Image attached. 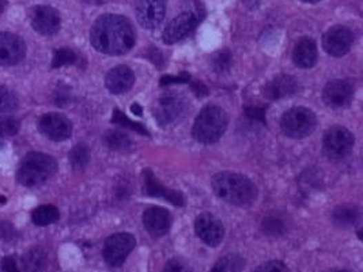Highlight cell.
<instances>
[{
  "label": "cell",
  "mask_w": 363,
  "mask_h": 272,
  "mask_svg": "<svg viewBox=\"0 0 363 272\" xmlns=\"http://www.w3.org/2000/svg\"><path fill=\"white\" fill-rule=\"evenodd\" d=\"M90 41L98 52L118 56L129 52L135 46V32L127 18L105 14L94 22L90 32Z\"/></svg>",
  "instance_id": "cell-1"
},
{
  "label": "cell",
  "mask_w": 363,
  "mask_h": 272,
  "mask_svg": "<svg viewBox=\"0 0 363 272\" xmlns=\"http://www.w3.org/2000/svg\"><path fill=\"white\" fill-rule=\"evenodd\" d=\"M211 186L219 199L238 207L251 206L258 197L256 185L251 179L238 173H218L212 177Z\"/></svg>",
  "instance_id": "cell-2"
},
{
  "label": "cell",
  "mask_w": 363,
  "mask_h": 272,
  "mask_svg": "<svg viewBox=\"0 0 363 272\" xmlns=\"http://www.w3.org/2000/svg\"><path fill=\"white\" fill-rule=\"evenodd\" d=\"M57 171L54 158L44 153H29L17 173V180L23 186H39L50 180Z\"/></svg>",
  "instance_id": "cell-3"
},
{
  "label": "cell",
  "mask_w": 363,
  "mask_h": 272,
  "mask_svg": "<svg viewBox=\"0 0 363 272\" xmlns=\"http://www.w3.org/2000/svg\"><path fill=\"white\" fill-rule=\"evenodd\" d=\"M227 128V116L225 110L216 105H208L202 109L195 120L192 135L205 144L218 142Z\"/></svg>",
  "instance_id": "cell-4"
},
{
  "label": "cell",
  "mask_w": 363,
  "mask_h": 272,
  "mask_svg": "<svg viewBox=\"0 0 363 272\" xmlns=\"http://www.w3.org/2000/svg\"><path fill=\"white\" fill-rule=\"evenodd\" d=\"M315 115L308 108H291L289 109L280 122L283 134L291 139H304L311 135L315 130Z\"/></svg>",
  "instance_id": "cell-5"
},
{
  "label": "cell",
  "mask_w": 363,
  "mask_h": 272,
  "mask_svg": "<svg viewBox=\"0 0 363 272\" xmlns=\"http://www.w3.org/2000/svg\"><path fill=\"white\" fill-rule=\"evenodd\" d=\"M188 110V102L184 95L178 93H166L159 97L154 104V117L159 126L169 127L180 122Z\"/></svg>",
  "instance_id": "cell-6"
},
{
  "label": "cell",
  "mask_w": 363,
  "mask_h": 272,
  "mask_svg": "<svg viewBox=\"0 0 363 272\" xmlns=\"http://www.w3.org/2000/svg\"><path fill=\"white\" fill-rule=\"evenodd\" d=\"M354 147V136L343 127H331L322 142L324 154L329 161H342L347 158Z\"/></svg>",
  "instance_id": "cell-7"
},
{
  "label": "cell",
  "mask_w": 363,
  "mask_h": 272,
  "mask_svg": "<svg viewBox=\"0 0 363 272\" xmlns=\"http://www.w3.org/2000/svg\"><path fill=\"white\" fill-rule=\"evenodd\" d=\"M136 240L129 233H116L106 238L104 245V259L107 266L117 269L124 264L128 255L135 249Z\"/></svg>",
  "instance_id": "cell-8"
},
{
  "label": "cell",
  "mask_w": 363,
  "mask_h": 272,
  "mask_svg": "<svg viewBox=\"0 0 363 272\" xmlns=\"http://www.w3.org/2000/svg\"><path fill=\"white\" fill-rule=\"evenodd\" d=\"M354 44V33L346 26H333L322 37V48L335 57H342L350 52Z\"/></svg>",
  "instance_id": "cell-9"
},
{
  "label": "cell",
  "mask_w": 363,
  "mask_h": 272,
  "mask_svg": "<svg viewBox=\"0 0 363 272\" xmlns=\"http://www.w3.org/2000/svg\"><path fill=\"white\" fill-rule=\"evenodd\" d=\"M33 29L43 36H53L60 29V14L51 6H36L30 12Z\"/></svg>",
  "instance_id": "cell-10"
},
{
  "label": "cell",
  "mask_w": 363,
  "mask_h": 272,
  "mask_svg": "<svg viewBox=\"0 0 363 272\" xmlns=\"http://www.w3.org/2000/svg\"><path fill=\"white\" fill-rule=\"evenodd\" d=\"M199 17L195 12H183L176 17L163 30L162 39L165 44H176L187 37L199 23Z\"/></svg>",
  "instance_id": "cell-11"
},
{
  "label": "cell",
  "mask_w": 363,
  "mask_h": 272,
  "mask_svg": "<svg viewBox=\"0 0 363 272\" xmlns=\"http://www.w3.org/2000/svg\"><path fill=\"white\" fill-rule=\"evenodd\" d=\"M39 130L53 142H63L72 134V124L63 115L47 113L40 119Z\"/></svg>",
  "instance_id": "cell-12"
},
{
  "label": "cell",
  "mask_w": 363,
  "mask_h": 272,
  "mask_svg": "<svg viewBox=\"0 0 363 272\" xmlns=\"http://www.w3.org/2000/svg\"><path fill=\"white\" fill-rule=\"evenodd\" d=\"M136 18L139 23L146 29L158 28L166 12V0H138Z\"/></svg>",
  "instance_id": "cell-13"
},
{
  "label": "cell",
  "mask_w": 363,
  "mask_h": 272,
  "mask_svg": "<svg viewBox=\"0 0 363 272\" xmlns=\"http://www.w3.org/2000/svg\"><path fill=\"white\" fill-rule=\"evenodd\" d=\"M26 55L25 41L14 33H0V66H15Z\"/></svg>",
  "instance_id": "cell-14"
},
{
  "label": "cell",
  "mask_w": 363,
  "mask_h": 272,
  "mask_svg": "<svg viewBox=\"0 0 363 272\" xmlns=\"http://www.w3.org/2000/svg\"><path fill=\"white\" fill-rule=\"evenodd\" d=\"M195 231L198 237L207 244L208 246H218L225 237V227L222 222L211 215V214H200L195 221Z\"/></svg>",
  "instance_id": "cell-15"
},
{
  "label": "cell",
  "mask_w": 363,
  "mask_h": 272,
  "mask_svg": "<svg viewBox=\"0 0 363 272\" xmlns=\"http://www.w3.org/2000/svg\"><path fill=\"white\" fill-rule=\"evenodd\" d=\"M354 95V88L347 81H331L322 91V98L328 106L342 108L346 106Z\"/></svg>",
  "instance_id": "cell-16"
},
{
  "label": "cell",
  "mask_w": 363,
  "mask_h": 272,
  "mask_svg": "<svg viewBox=\"0 0 363 272\" xmlns=\"http://www.w3.org/2000/svg\"><path fill=\"white\" fill-rule=\"evenodd\" d=\"M143 192L147 196L153 197H162L167 202H170L174 206H183L184 204V197L180 192H176L173 189H169L163 186L160 182H158L156 176L150 169H146L143 172Z\"/></svg>",
  "instance_id": "cell-17"
},
{
  "label": "cell",
  "mask_w": 363,
  "mask_h": 272,
  "mask_svg": "<svg viewBox=\"0 0 363 272\" xmlns=\"http://www.w3.org/2000/svg\"><path fill=\"white\" fill-rule=\"evenodd\" d=\"M143 225L153 237H163L170 230L172 217L162 207H149L143 214Z\"/></svg>",
  "instance_id": "cell-18"
},
{
  "label": "cell",
  "mask_w": 363,
  "mask_h": 272,
  "mask_svg": "<svg viewBox=\"0 0 363 272\" xmlns=\"http://www.w3.org/2000/svg\"><path fill=\"white\" fill-rule=\"evenodd\" d=\"M135 84V75L132 70L127 66H117L112 68L106 78L105 85L107 90L113 94H123L129 90Z\"/></svg>",
  "instance_id": "cell-19"
},
{
  "label": "cell",
  "mask_w": 363,
  "mask_h": 272,
  "mask_svg": "<svg viewBox=\"0 0 363 272\" xmlns=\"http://www.w3.org/2000/svg\"><path fill=\"white\" fill-rule=\"evenodd\" d=\"M300 89L298 81L290 75H279L268 82L264 88V95L269 99H280L294 95Z\"/></svg>",
  "instance_id": "cell-20"
},
{
  "label": "cell",
  "mask_w": 363,
  "mask_h": 272,
  "mask_svg": "<svg viewBox=\"0 0 363 272\" xmlns=\"http://www.w3.org/2000/svg\"><path fill=\"white\" fill-rule=\"evenodd\" d=\"M293 60H294V64L300 68H311L317 63L315 43L309 37L301 39L294 46Z\"/></svg>",
  "instance_id": "cell-21"
},
{
  "label": "cell",
  "mask_w": 363,
  "mask_h": 272,
  "mask_svg": "<svg viewBox=\"0 0 363 272\" xmlns=\"http://www.w3.org/2000/svg\"><path fill=\"white\" fill-rule=\"evenodd\" d=\"M22 266L26 272H44L48 267L47 252L41 248L29 249L22 258Z\"/></svg>",
  "instance_id": "cell-22"
},
{
  "label": "cell",
  "mask_w": 363,
  "mask_h": 272,
  "mask_svg": "<svg viewBox=\"0 0 363 272\" xmlns=\"http://www.w3.org/2000/svg\"><path fill=\"white\" fill-rule=\"evenodd\" d=\"M332 221L338 226H354L360 221V211L351 206H340L333 210Z\"/></svg>",
  "instance_id": "cell-23"
},
{
  "label": "cell",
  "mask_w": 363,
  "mask_h": 272,
  "mask_svg": "<svg viewBox=\"0 0 363 272\" xmlns=\"http://www.w3.org/2000/svg\"><path fill=\"white\" fill-rule=\"evenodd\" d=\"M59 218H60L59 210L54 206H51V204L40 206L32 214V221H33V224L36 226L52 225V224L59 221Z\"/></svg>",
  "instance_id": "cell-24"
},
{
  "label": "cell",
  "mask_w": 363,
  "mask_h": 272,
  "mask_svg": "<svg viewBox=\"0 0 363 272\" xmlns=\"http://www.w3.org/2000/svg\"><path fill=\"white\" fill-rule=\"evenodd\" d=\"M245 269V260L242 256L230 253L219 259L209 272H242Z\"/></svg>",
  "instance_id": "cell-25"
},
{
  "label": "cell",
  "mask_w": 363,
  "mask_h": 272,
  "mask_svg": "<svg viewBox=\"0 0 363 272\" xmlns=\"http://www.w3.org/2000/svg\"><path fill=\"white\" fill-rule=\"evenodd\" d=\"M90 159V151L86 144H76L70 153V162L74 169L82 171L87 166Z\"/></svg>",
  "instance_id": "cell-26"
},
{
  "label": "cell",
  "mask_w": 363,
  "mask_h": 272,
  "mask_svg": "<svg viewBox=\"0 0 363 272\" xmlns=\"http://www.w3.org/2000/svg\"><path fill=\"white\" fill-rule=\"evenodd\" d=\"M105 144L110 150H125L131 146V139L120 131H109L104 136Z\"/></svg>",
  "instance_id": "cell-27"
},
{
  "label": "cell",
  "mask_w": 363,
  "mask_h": 272,
  "mask_svg": "<svg viewBox=\"0 0 363 272\" xmlns=\"http://www.w3.org/2000/svg\"><path fill=\"white\" fill-rule=\"evenodd\" d=\"M112 123L113 124H117V126H121V127H125V128H129L132 131H136L142 135H149V131L139 123H134L131 122L123 112H120L118 109H114L113 110V116H112Z\"/></svg>",
  "instance_id": "cell-28"
},
{
  "label": "cell",
  "mask_w": 363,
  "mask_h": 272,
  "mask_svg": "<svg viewBox=\"0 0 363 272\" xmlns=\"http://www.w3.org/2000/svg\"><path fill=\"white\" fill-rule=\"evenodd\" d=\"M261 229L267 235H271V237H279V235L284 234V231H286L284 222L280 218L273 217V215L264 218V221L261 224Z\"/></svg>",
  "instance_id": "cell-29"
},
{
  "label": "cell",
  "mask_w": 363,
  "mask_h": 272,
  "mask_svg": "<svg viewBox=\"0 0 363 272\" xmlns=\"http://www.w3.org/2000/svg\"><path fill=\"white\" fill-rule=\"evenodd\" d=\"M76 61V55L72 49L70 48H60L54 52L53 56L52 67L53 68H59L63 66H68V64H74Z\"/></svg>",
  "instance_id": "cell-30"
},
{
  "label": "cell",
  "mask_w": 363,
  "mask_h": 272,
  "mask_svg": "<svg viewBox=\"0 0 363 272\" xmlns=\"http://www.w3.org/2000/svg\"><path fill=\"white\" fill-rule=\"evenodd\" d=\"M18 101L14 93L4 86H0V115L10 113L17 109Z\"/></svg>",
  "instance_id": "cell-31"
},
{
  "label": "cell",
  "mask_w": 363,
  "mask_h": 272,
  "mask_svg": "<svg viewBox=\"0 0 363 272\" xmlns=\"http://www.w3.org/2000/svg\"><path fill=\"white\" fill-rule=\"evenodd\" d=\"M19 133V122L12 117H7L0 120V137H10Z\"/></svg>",
  "instance_id": "cell-32"
},
{
  "label": "cell",
  "mask_w": 363,
  "mask_h": 272,
  "mask_svg": "<svg viewBox=\"0 0 363 272\" xmlns=\"http://www.w3.org/2000/svg\"><path fill=\"white\" fill-rule=\"evenodd\" d=\"M231 64V55L229 50H222L216 55L215 60H214V67L218 72H223L226 70H229Z\"/></svg>",
  "instance_id": "cell-33"
},
{
  "label": "cell",
  "mask_w": 363,
  "mask_h": 272,
  "mask_svg": "<svg viewBox=\"0 0 363 272\" xmlns=\"http://www.w3.org/2000/svg\"><path fill=\"white\" fill-rule=\"evenodd\" d=\"M252 272H290V270L284 263L278 262V260H271V262L261 264L255 271Z\"/></svg>",
  "instance_id": "cell-34"
},
{
  "label": "cell",
  "mask_w": 363,
  "mask_h": 272,
  "mask_svg": "<svg viewBox=\"0 0 363 272\" xmlns=\"http://www.w3.org/2000/svg\"><path fill=\"white\" fill-rule=\"evenodd\" d=\"M162 272H192V270L184 262L173 259V260L167 262V264L165 266Z\"/></svg>",
  "instance_id": "cell-35"
},
{
  "label": "cell",
  "mask_w": 363,
  "mask_h": 272,
  "mask_svg": "<svg viewBox=\"0 0 363 272\" xmlns=\"http://www.w3.org/2000/svg\"><path fill=\"white\" fill-rule=\"evenodd\" d=\"M191 77L188 74H181L178 77H172V75H166L160 79V85L162 86H166V85H172V84H185V82H189Z\"/></svg>",
  "instance_id": "cell-36"
},
{
  "label": "cell",
  "mask_w": 363,
  "mask_h": 272,
  "mask_svg": "<svg viewBox=\"0 0 363 272\" xmlns=\"http://www.w3.org/2000/svg\"><path fill=\"white\" fill-rule=\"evenodd\" d=\"M54 101L59 106H65L70 101V90L65 86H60L59 90L54 93Z\"/></svg>",
  "instance_id": "cell-37"
},
{
  "label": "cell",
  "mask_w": 363,
  "mask_h": 272,
  "mask_svg": "<svg viewBox=\"0 0 363 272\" xmlns=\"http://www.w3.org/2000/svg\"><path fill=\"white\" fill-rule=\"evenodd\" d=\"M1 269L4 272H21L18 270V266H17V262L12 256H6L3 260H1Z\"/></svg>",
  "instance_id": "cell-38"
},
{
  "label": "cell",
  "mask_w": 363,
  "mask_h": 272,
  "mask_svg": "<svg viewBox=\"0 0 363 272\" xmlns=\"http://www.w3.org/2000/svg\"><path fill=\"white\" fill-rule=\"evenodd\" d=\"M247 115L251 119L259 120L261 123H265V109L264 108H248Z\"/></svg>",
  "instance_id": "cell-39"
},
{
  "label": "cell",
  "mask_w": 363,
  "mask_h": 272,
  "mask_svg": "<svg viewBox=\"0 0 363 272\" xmlns=\"http://www.w3.org/2000/svg\"><path fill=\"white\" fill-rule=\"evenodd\" d=\"M14 234H15L14 227L11 226L10 224H7V222L0 224V238L11 240L14 237Z\"/></svg>",
  "instance_id": "cell-40"
},
{
  "label": "cell",
  "mask_w": 363,
  "mask_h": 272,
  "mask_svg": "<svg viewBox=\"0 0 363 272\" xmlns=\"http://www.w3.org/2000/svg\"><path fill=\"white\" fill-rule=\"evenodd\" d=\"M192 86H194V90L196 91L198 97L207 95V89H206V86L202 82H194Z\"/></svg>",
  "instance_id": "cell-41"
},
{
  "label": "cell",
  "mask_w": 363,
  "mask_h": 272,
  "mask_svg": "<svg viewBox=\"0 0 363 272\" xmlns=\"http://www.w3.org/2000/svg\"><path fill=\"white\" fill-rule=\"evenodd\" d=\"M131 110H132V113H135L136 116H142V108H141L138 104H134V105L131 106Z\"/></svg>",
  "instance_id": "cell-42"
},
{
  "label": "cell",
  "mask_w": 363,
  "mask_h": 272,
  "mask_svg": "<svg viewBox=\"0 0 363 272\" xmlns=\"http://www.w3.org/2000/svg\"><path fill=\"white\" fill-rule=\"evenodd\" d=\"M82 1H85V3H87V4H94V6H98V4L106 3L107 0H82Z\"/></svg>",
  "instance_id": "cell-43"
},
{
  "label": "cell",
  "mask_w": 363,
  "mask_h": 272,
  "mask_svg": "<svg viewBox=\"0 0 363 272\" xmlns=\"http://www.w3.org/2000/svg\"><path fill=\"white\" fill-rule=\"evenodd\" d=\"M6 6H7V3H6L4 0H0V15L3 14V11H4V8H6Z\"/></svg>",
  "instance_id": "cell-44"
},
{
  "label": "cell",
  "mask_w": 363,
  "mask_h": 272,
  "mask_svg": "<svg viewBox=\"0 0 363 272\" xmlns=\"http://www.w3.org/2000/svg\"><path fill=\"white\" fill-rule=\"evenodd\" d=\"M302 1H305V3H318L320 0H302Z\"/></svg>",
  "instance_id": "cell-45"
},
{
  "label": "cell",
  "mask_w": 363,
  "mask_h": 272,
  "mask_svg": "<svg viewBox=\"0 0 363 272\" xmlns=\"http://www.w3.org/2000/svg\"><path fill=\"white\" fill-rule=\"evenodd\" d=\"M1 146H3V139L0 137V147H1Z\"/></svg>",
  "instance_id": "cell-46"
},
{
  "label": "cell",
  "mask_w": 363,
  "mask_h": 272,
  "mask_svg": "<svg viewBox=\"0 0 363 272\" xmlns=\"http://www.w3.org/2000/svg\"><path fill=\"white\" fill-rule=\"evenodd\" d=\"M328 272H349V271H342V270H339V271H328Z\"/></svg>",
  "instance_id": "cell-47"
}]
</instances>
